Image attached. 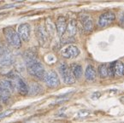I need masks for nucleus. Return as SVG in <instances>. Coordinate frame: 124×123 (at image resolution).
<instances>
[{"mask_svg":"<svg viewBox=\"0 0 124 123\" xmlns=\"http://www.w3.org/2000/svg\"><path fill=\"white\" fill-rule=\"evenodd\" d=\"M46 33L51 35V36H53L55 33V30H56V27H55L54 24H53V22H51V20L50 18L46 19Z\"/></svg>","mask_w":124,"mask_h":123,"instance_id":"18","label":"nucleus"},{"mask_svg":"<svg viewBox=\"0 0 124 123\" xmlns=\"http://www.w3.org/2000/svg\"><path fill=\"white\" fill-rule=\"evenodd\" d=\"M26 64H27V72L30 75L33 76V77L39 79V80H44V77L46 75V72L45 67L40 62H39L36 59L32 62H29Z\"/></svg>","mask_w":124,"mask_h":123,"instance_id":"1","label":"nucleus"},{"mask_svg":"<svg viewBox=\"0 0 124 123\" xmlns=\"http://www.w3.org/2000/svg\"><path fill=\"white\" fill-rule=\"evenodd\" d=\"M17 33L20 36L21 39L24 42H27L31 37V26L28 23L20 24L17 27Z\"/></svg>","mask_w":124,"mask_h":123,"instance_id":"8","label":"nucleus"},{"mask_svg":"<svg viewBox=\"0 0 124 123\" xmlns=\"http://www.w3.org/2000/svg\"><path fill=\"white\" fill-rule=\"evenodd\" d=\"M43 92V87L39 85V84L36 83V82H32L30 85L28 86V94L32 95V96H35Z\"/></svg>","mask_w":124,"mask_h":123,"instance_id":"16","label":"nucleus"},{"mask_svg":"<svg viewBox=\"0 0 124 123\" xmlns=\"http://www.w3.org/2000/svg\"><path fill=\"white\" fill-rule=\"evenodd\" d=\"M14 111H15V110H13V109H8V110L4 111V112H2L1 114H0V119L8 117V116L10 115L11 114H13V113H14Z\"/></svg>","mask_w":124,"mask_h":123,"instance_id":"24","label":"nucleus"},{"mask_svg":"<svg viewBox=\"0 0 124 123\" xmlns=\"http://www.w3.org/2000/svg\"><path fill=\"white\" fill-rule=\"evenodd\" d=\"M77 32V26L76 22L75 20H70L69 23L67 24V28L64 34L62 35V43H69V42L72 41L75 38V34Z\"/></svg>","mask_w":124,"mask_h":123,"instance_id":"6","label":"nucleus"},{"mask_svg":"<svg viewBox=\"0 0 124 123\" xmlns=\"http://www.w3.org/2000/svg\"><path fill=\"white\" fill-rule=\"evenodd\" d=\"M43 80L46 84V85L51 87V88H55V87H57L60 85V80H59L58 75L55 71L46 72Z\"/></svg>","mask_w":124,"mask_h":123,"instance_id":"7","label":"nucleus"},{"mask_svg":"<svg viewBox=\"0 0 124 123\" xmlns=\"http://www.w3.org/2000/svg\"><path fill=\"white\" fill-rule=\"evenodd\" d=\"M90 115V111L82 109V110H80L78 113H77V117L84 118V117H86L87 115Z\"/></svg>","mask_w":124,"mask_h":123,"instance_id":"23","label":"nucleus"},{"mask_svg":"<svg viewBox=\"0 0 124 123\" xmlns=\"http://www.w3.org/2000/svg\"><path fill=\"white\" fill-rule=\"evenodd\" d=\"M58 70L64 83L68 84V85H71L75 82V78L74 77L73 74L70 70V68L65 62H61L58 67Z\"/></svg>","mask_w":124,"mask_h":123,"instance_id":"5","label":"nucleus"},{"mask_svg":"<svg viewBox=\"0 0 124 123\" xmlns=\"http://www.w3.org/2000/svg\"><path fill=\"white\" fill-rule=\"evenodd\" d=\"M101 92H94L93 95L91 96V98L93 100H97V99H99V98L101 97Z\"/></svg>","mask_w":124,"mask_h":123,"instance_id":"25","label":"nucleus"},{"mask_svg":"<svg viewBox=\"0 0 124 123\" xmlns=\"http://www.w3.org/2000/svg\"><path fill=\"white\" fill-rule=\"evenodd\" d=\"M10 95L11 93L7 91L3 85L0 82V101L2 102L3 103H5V104H8L10 101Z\"/></svg>","mask_w":124,"mask_h":123,"instance_id":"14","label":"nucleus"},{"mask_svg":"<svg viewBox=\"0 0 124 123\" xmlns=\"http://www.w3.org/2000/svg\"><path fill=\"white\" fill-rule=\"evenodd\" d=\"M120 22L122 26H124V13H122V15H121V18H120Z\"/></svg>","mask_w":124,"mask_h":123,"instance_id":"26","label":"nucleus"},{"mask_svg":"<svg viewBox=\"0 0 124 123\" xmlns=\"http://www.w3.org/2000/svg\"><path fill=\"white\" fill-rule=\"evenodd\" d=\"M124 74V65L121 62H116L115 66V75L122 77Z\"/></svg>","mask_w":124,"mask_h":123,"instance_id":"20","label":"nucleus"},{"mask_svg":"<svg viewBox=\"0 0 124 123\" xmlns=\"http://www.w3.org/2000/svg\"><path fill=\"white\" fill-rule=\"evenodd\" d=\"M85 77L89 81H93L97 78V72L95 70L94 67L91 64L87 65L86 67V71H85Z\"/></svg>","mask_w":124,"mask_h":123,"instance_id":"15","label":"nucleus"},{"mask_svg":"<svg viewBox=\"0 0 124 123\" xmlns=\"http://www.w3.org/2000/svg\"><path fill=\"white\" fill-rule=\"evenodd\" d=\"M80 20L82 24V27L87 32L93 30V19L87 15H80Z\"/></svg>","mask_w":124,"mask_h":123,"instance_id":"12","label":"nucleus"},{"mask_svg":"<svg viewBox=\"0 0 124 123\" xmlns=\"http://www.w3.org/2000/svg\"><path fill=\"white\" fill-rule=\"evenodd\" d=\"M80 50L77 46L73 45H68L62 51V56L67 59H73L80 55Z\"/></svg>","mask_w":124,"mask_h":123,"instance_id":"9","label":"nucleus"},{"mask_svg":"<svg viewBox=\"0 0 124 123\" xmlns=\"http://www.w3.org/2000/svg\"><path fill=\"white\" fill-rule=\"evenodd\" d=\"M70 70H71L72 74H73L75 80H76V79L81 78L83 70H82V67L80 64H72L71 68H70Z\"/></svg>","mask_w":124,"mask_h":123,"instance_id":"17","label":"nucleus"},{"mask_svg":"<svg viewBox=\"0 0 124 123\" xmlns=\"http://www.w3.org/2000/svg\"><path fill=\"white\" fill-rule=\"evenodd\" d=\"M46 33H47L46 31L41 26H39V27H38L36 28V36L39 40V43L41 45H44L45 43L46 42V40H47V35H46Z\"/></svg>","mask_w":124,"mask_h":123,"instance_id":"13","label":"nucleus"},{"mask_svg":"<svg viewBox=\"0 0 124 123\" xmlns=\"http://www.w3.org/2000/svg\"><path fill=\"white\" fill-rule=\"evenodd\" d=\"M115 19H116L115 14H114L113 12H111V11H107V12H105V13H103L100 16H99V27H106V26L112 23V22L115 21Z\"/></svg>","mask_w":124,"mask_h":123,"instance_id":"10","label":"nucleus"},{"mask_svg":"<svg viewBox=\"0 0 124 123\" xmlns=\"http://www.w3.org/2000/svg\"><path fill=\"white\" fill-rule=\"evenodd\" d=\"M15 62L14 55L8 47L4 45L0 46V64L3 66H9Z\"/></svg>","mask_w":124,"mask_h":123,"instance_id":"4","label":"nucleus"},{"mask_svg":"<svg viewBox=\"0 0 124 123\" xmlns=\"http://www.w3.org/2000/svg\"><path fill=\"white\" fill-rule=\"evenodd\" d=\"M9 80H10L13 82V84L15 85L16 90L18 91V92L20 94L23 95V96L28 94V86H27L26 82L22 80V78L20 75L16 74H12L11 76H9Z\"/></svg>","mask_w":124,"mask_h":123,"instance_id":"3","label":"nucleus"},{"mask_svg":"<svg viewBox=\"0 0 124 123\" xmlns=\"http://www.w3.org/2000/svg\"><path fill=\"white\" fill-rule=\"evenodd\" d=\"M4 13H1V14H0V16H3V15H4Z\"/></svg>","mask_w":124,"mask_h":123,"instance_id":"27","label":"nucleus"},{"mask_svg":"<svg viewBox=\"0 0 124 123\" xmlns=\"http://www.w3.org/2000/svg\"><path fill=\"white\" fill-rule=\"evenodd\" d=\"M1 84H2L3 86H4V88H5L7 91H9V92H10V93L14 92V91L16 90L15 85H14L13 82L11 81L10 80H9V79H6V80H3L2 81H1Z\"/></svg>","mask_w":124,"mask_h":123,"instance_id":"19","label":"nucleus"},{"mask_svg":"<svg viewBox=\"0 0 124 123\" xmlns=\"http://www.w3.org/2000/svg\"><path fill=\"white\" fill-rule=\"evenodd\" d=\"M99 74L101 78H106L108 76V67L106 64H100L99 66Z\"/></svg>","mask_w":124,"mask_h":123,"instance_id":"21","label":"nucleus"},{"mask_svg":"<svg viewBox=\"0 0 124 123\" xmlns=\"http://www.w3.org/2000/svg\"><path fill=\"white\" fill-rule=\"evenodd\" d=\"M115 66L116 62L109 64V67H108V75L109 76H111L112 77V76L115 75Z\"/></svg>","mask_w":124,"mask_h":123,"instance_id":"22","label":"nucleus"},{"mask_svg":"<svg viewBox=\"0 0 124 123\" xmlns=\"http://www.w3.org/2000/svg\"><path fill=\"white\" fill-rule=\"evenodd\" d=\"M4 33L6 40H7V42L11 47L18 49V48H20L22 46L20 36L12 27H5L4 29Z\"/></svg>","mask_w":124,"mask_h":123,"instance_id":"2","label":"nucleus"},{"mask_svg":"<svg viewBox=\"0 0 124 123\" xmlns=\"http://www.w3.org/2000/svg\"><path fill=\"white\" fill-rule=\"evenodd\" d=\"M67 28V22H66V18L64 16H59L57 18V23H56V31H57V35L59 38H62V35L64 34Z\"/></svg>","mask_w":124,"mask_h":123,"instance_id":"11","label":"nucleus"}]
</instances>
